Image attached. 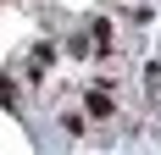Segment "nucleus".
<instances>
[{"label": "nucleus", "instance_id": "obj_1", "mask_svg": "<svg viewBox=\"0 0 161 155\" xmlns=\"http://www.w3.org/2000/svg\"><path fill=\"white\" fill-rule=\"evenodd\" d=\"M89 116H95V122L117 116V100H111V94H89Z\"/></svg>", "mask_w": 161, "mask_h": 155}]
</instances>
